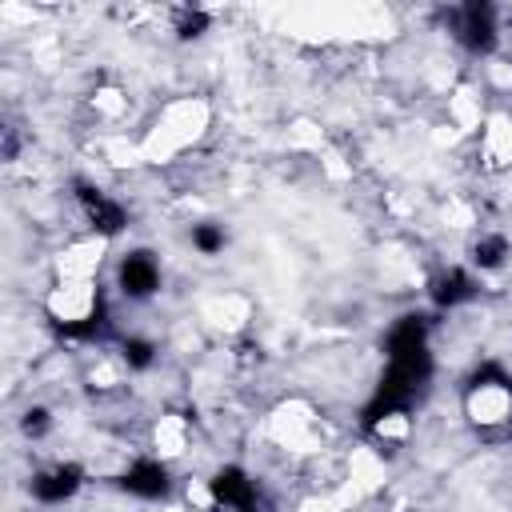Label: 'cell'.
I'll use <instances>...</instances> for the list:
<instances>
[{"instance_id": "obj_10", "label": "cell", "mask_w": 512, "mask_h": 512, "mask_svg": "<svg viewBox=\"0 0 512 512\" xmlns=\"http://www.w3.org/2000/svg\"><path fill=\"white\" fill-rule=\"evenodd\" d=\"M504 256H508L504 236H484V240H476V244H472V260H476L480 268H500V264H504Z\"/></svg>"}, {"instance_id": "obj_12", "label": "cell", "mask_w": 512, "mask_h": 512, "mask_svg": "<svg viewBox=\"0 0 512 512\" xmlns=\"http://www.w3.org/2000/svg\"><path fill=\"white\" fill-rule=\"evenodd\" d=\"M124 360H128L132 368H148V364H152V344H148V340H128V344H124Z\"/></svg>"}, {"instance_id": "obj_1", "label": "cell", "mask_w": 512, "mask_h": 512, "mask_svg": "<svg viewBox=\"0 0 512 512\" xmlns=\"http://www.w3.org/2000/svg\"><path fill=\"white\" fill-rule=\"evenodd\" d=\"M468 412L480 428H512V380L484 368L468 388Z\"/></svg>"}, {"instance_id": "obj_3", "label": "cell", "mask_w": 512, "mask_h": 512, "mask_svg": "<svg viewBox=\"0 0 512 512\" xmlns=\"http://www.w3.org/2000/svg\"><path fill=\"white\" fill-rule=\"evenodd\" d=\"M212 496L220 512H256V484L240 468H220L212 480Z\"/></svg>"}, {"instance_id": "obj_9", "label": "cell", "mask_w": 512, "mask_h": 512, "mask_svg": "<svg viewBox=\"0 0 512 512\" xmlns=\"http://www.w3.org/2000/svg\"><path fill=\"white\" fill-rule=\"evenodd\" d=\"M432 296H436V304H448V308H452V304H460V300H468V296H472V280H468L464 272H456V268H452V272H444V276L436 280Z\"/></svg>"}, {"instance_id": "obj_13", "label": "cell", "mask_w": 512, "mask_h": 512, "mask_svg": "<svg viewBox=\"0 0 512 512\" xmlns=\"http://www.w3.org/2000/svg\"><path fill=\"white\" fill-rule=\"evenodd\" d=\"M176 32H180V36H200V32H204V12H180Z\"/></svg>"}, {"instance_id": "obj_8", "label": "cell", "mask_w": 512, "mask_h": 512, "mask_svg": "<svg viewBox=\"0 0 512 512\" xmlns=\"http://www.w3.org/2000/svg\"><path fill=\"white\" fill-rule=\"evenodd\" d=\"M420 348H428V344H424V320L404 316V320L388 332V356H404V352H420Z\"/></svg>"}, {"instance_id": "obj_6", "label": "cell", "mask_w": 512, "mask_h": 512, "mask_svg": "<svg viewBox=\"0 0 512 512\" xmlns=\"http://www.w3.org/2000/svg\"><path fill=\"white\" fill-rule=\"evenodd\" d=\"M76 488H80V472L72 464H56V468H44L40 476H32V496L44 504H60Z\"/></svg>"}, {"instance_id": "obj_2", "label": "cell", "mask_w": 512, "mask_h": 512, "mask_svg": "<svg viewBox=\"0 0 512 512\" xmlns=\"http://www.w3.org/2000/svg\"><path fill=\"white\" fill-rule=\"evenodd\" d=\"M452 32L464 48L472 52H488L492 40H496V16L488 4H464L452 12Z\"/></svg>"}, {"instance_id": "obj_4", "label": "cell", "mask_w": 512, "mask_h": 512, "mask_svg": "<svg viewBox=\"0 0 512 512\" xmlns=\"http://www.w3.org/2000/svg\"><path fill=\"white\" fill-rule=\"evenodd\" d=\"M120 288L132 300H144L160 288V264L152 260V252H128L120 260Z\"/></svg>"}, {"instance_id": "obj_11", "label": "cell", "mask_w": 512, "mask_h": 512, "mask_svg": "<svg viewBox=\"0 0 512 512\" xmlns=\"http://www.w3.org/2000/svg\"><path fill=\"white\" fill-rule=\"evenodd\" d=\"M192 244H196L200 252H208V256H212V252H220V248H224V232H220V228H212V224H196V228H192Z\"/></svg>"}, {"instance_id": "obj_7", "label": "cell", "mask_w": 512, "mask_h": 512, "mask_svg": "<svg viewBox=\"0 0 512 512\" xmlns=\"http://www.w3.org/2000/svg\"><path fill=\"white\" fill-rule=\"evenodd\" d=\"M124 492L144 496V500L164 496V492H168V472H164V464H156V460H140V464H132V468L124 472Z\"/></svg>"}, {"instance_id": "obj_5", "label": "cell", "mask_w": 512, "mask_h": 512, "mask_svg": "<svg viewBox=\"0 0 512 512\" xmlns=\"http://www.w3.org/2000/svg\"><path fill=\"white\" fill-rule=\"evenodd\" d=\"M76 196H80V208H84V216L92 220L96 232L116 236V232L124 228V208H120L116 200H108L100 188H92V184H76Z\"/></svg>"}, {"instance_id": "obj_14", "label": "cell", "mask_w": 512, "mask_h": 512, "mask_svg": "<svg viewBox=\"0 0 512 512\" xmlns=\"http://www.w3.org/2000/svg\"><path fill=\"white\" fill-rule=\"evenodd\" d=\"M44 424H48V420H44V412L36 408V412H28V420H24V432H44Z\"/></svg>"}]
</instances>
